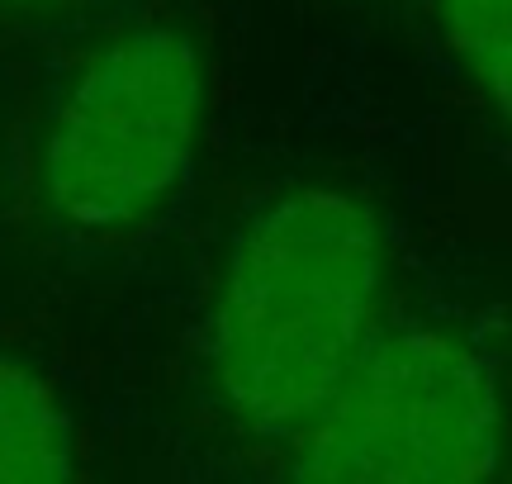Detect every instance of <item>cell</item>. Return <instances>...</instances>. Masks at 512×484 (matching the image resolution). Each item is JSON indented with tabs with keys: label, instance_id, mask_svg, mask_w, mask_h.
<instances>
[{
	"label": "cell",
	"instance_id": "7a4b0ae2",
	"mask_svg": "<svg viewBox=\"0 0 512 484\" xmlns=\"http://www.w3.org/2000/svg\"><path fill=\"white\" fill-rule=\"evenodd\" d=\"M503 399L494 366L432 328L366 342L294 432L290 484H494Z\"/></svg>",
	"mask_w": 512,
	"mask_h": 484
},
{
	"label": "cell",
	"instance_id": "6da1fadb",
	"mask_svg": "<svg viewBox=\"0 0 512 484\" xmlns=\"http://www.w3.org/2000/svg\"><path fill=\"white\" fill-rule=\"evenodd\" d=\"M380 228L361 200L304 186L238 233L214 309V380L256 432H299L370 342Z\"/></svg>",
	"mask_w": 512,
	"mask_h": 484
},
{
	"label": "cell",
	"instance_id": "5b68a950",
	"mask_svg": "<svg viewBox=\"0 0 512 484\" xmlns=\"http://www.w3.org/2000/svg\"><path fill=\"white\" fill-rule=\"evenodd\" d=\"M437 5L460 62L512 119V0H437Z\"/></svg>",
	"mask_w": 512,
	"mask_h": 484
},
{
	"label": "cell",
	"instance_id": "3957f363",
	"mask_svg": "<svg viewBox=\"0 0 512 484\" xmlns=\"http://www.w3.org/2000/svg\"><path fill=\"white\" fill-rule=\"evenodd\" d=\"M204 114L195 43L171 24L114 38L72 81L43 143L48 205L76 228L143 219L181 181Z\"/></svg>",
	"mask_w": 512,
	"mask_h": 484
},
{
	"label": "cell",
	"instance_id": "8992f818",
	"mask_svg": "<svg viewBox=\"0 0 512 484\" xmlns=\"http://www.w3.org/2000/svg\"><path fill=\"white\" fill-rule=\"evenodd\" d=\"M0 5H34V0H0Z\"/></svg>",
	"mask_w": 512,
	"mask_h": 484
},
{
	"label": "cell",
	"instance_id": "277c9868",
	"mask_svg": "<svg viewBox=\"0 0 512 484\" xmlns=\"http://www.w3.org/2000/svg\"><path fill=\"white\" fill-rule=\"evenodd\" d=\"M0 484H76V432L57 390L0 352Z\"/></svg>",
	"mask_w": 512,
	"mask_h": 484
}]
</instances>
